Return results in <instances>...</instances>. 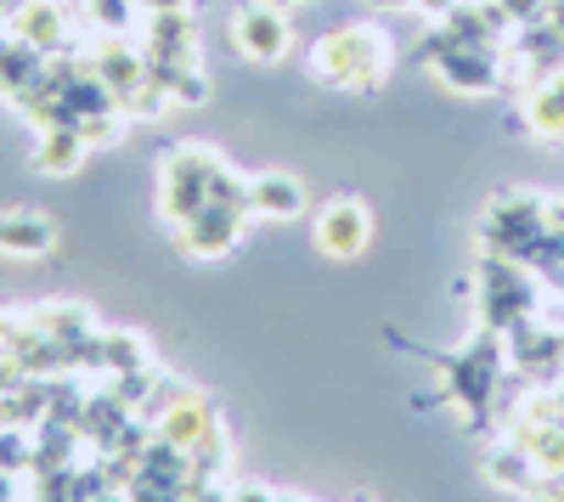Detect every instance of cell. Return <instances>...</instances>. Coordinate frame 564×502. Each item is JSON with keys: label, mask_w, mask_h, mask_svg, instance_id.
<instances>
[{"label": "cell", "mask_w": 564, "mask_h": 502, "mask_svg": "<svg viewBox=\"0 0 564 502\" xmlns=\"http://www.w3.org/2000/svg\"><path fill=\"white\" fill-rule=\"evenodd\" d=\"M238 502H265V491H243V496H238Z\"/></svg>", "instance_id": "20"}, {"label": "cell", "mask_w": 564, "mask_h": 502, "mask_svg": "<svg viewBox=\"0 0 564 502\" xmlns=\"http://www.w3.org/2000/svg\"><path fill=\"white\" fill-rule=\"evenodd\" d=\"M23 463H34V451H29V440L7 424V429H0V469L12 474V469H23Z\"/></svg>", "instance_id": "17"}, {"label": "cell", "mask_w": 564, "mask_h": 502, "mask_svg": "<svg viewBox=\"0 0 564 502\" xmlns=\"http://www.w3.org/2000/svg\"><path fill=\"white\" fill-rule=\"evenodd\" d=\"M226 175V164L209 148H175L159 170V209L164 220H193L204 204H215V181Z\"/></svg>", "instance_id": "2"}, {"label": "cell", "mask_w": 564, "mask_h": 502, "mask_svg": "<svg viewBox=\"0 0 564 502\" xmlns=\"http://www.w3.org/2000/svg\"><path fill=\"white\" fill-rule=\"evenodd\" d=\"M12 29L18 40H29L34 52H68V34H63V12H57V0H23V7L12 12Z\"/></svg>", "instance_id": "8"}, {"label": "cell", "mask_w": 564, "mask_h": 502, "mask_svg": "<svg viewBox=\"0 0 564 502\" xmlns=\"http://www.w3.org/2000/svg\"><path fill=\"white\" fill-rule=\"evenodd\" d=\"M193 45H198V23L193 12H153L148 18V63H193Z\"/></svg>", "instance_id": "6"}, {"label": "cell", "mask_w": 564, "mask_h": 502, "mask_svg": "<svg viewBox=\"0 0 564 502\" xmlns=\"http://www.w3.org/2000/svg\"><path fill=\"white\" fill-rule=\"evenodd\" d=\"M34 328L45 339H57L74 356V345L90 339V310H79V305H45V310H34Z\"/></svg>", "instance_id": "14"}, {"label": "cell", "mask_w": 564, "mask_h": 502, "mask_svg": "<svg viewBox=\"0 0 564 502\" xmlns=\"http://www.w3.org/2000/svg\"><path fill=\"white\" fill-rule=\"evenodd\" d=\"M231 40H238V52L254 57V63H282L289 57L294 29H289V12L282 7H271V0H249V7L231 18Z\"/></svg>", "instance_id": "3"}, {"label": "cell", "mask_w": 564, "mask_h": 502, "mask_svg": "<svg viewBox=\"0 0 564 502\" xmlns=\"http://www.w3.org/2000/svg\"><path fill=\"white\" fill-rule=\"evenodd\" d=\"M311 74L322 85H339V90H372L390 74V34L372 29V23H350L316 40L311 52Z\"/></svg>", "instance_id": "1"}, {"label": "cell", "mask_w": 564, "mask_h": 502, "mask_svg": "<svg viewBox=\"0 0 564 502\" xmlns=\"http://www.w3.org/2000/svg\"><path fill=\"white\" fill-rule=\"evenodd\" d=\"M243 215L249 209H238V204H204L193 220H181V249L193 260H220L231 243H238Z\"/></svg>", "instance_id": "5"}, {"label": "cell", "mask_w": 564, "mask_h": 502, "mask_svg": "<svg viewBox=\"0 0 564 502\" xmlns=\"http://www.w3.org/2000/svg\"><path fill=\"white\" fill-rule=\"evenodd\" d=\"M300 209H305V187L294 175H260V181H249V215L294 220Z\"/></svg>", "instance_id": "10"}, {"label": "cell", "mask_w": 564, "mask_h": 502, "mask_svg": "<svg viewBox=\"0 0 564 502\" xmlns=\"http://www.w3.org/2000/svg\"><path fill=\"white\" fill-rule=\"evenodd\" d=\"M164 440L181 446V451H198V446H215V413L204 395H181L170 413H164Z\"/></svg>", "instance_id": "7"}, {"label": "cell", "mask_w": 564, "mask_h": 502, "mask_svg": "<svg viewBox=\"0 0 564 502\" xmlns=\"http://www.w3.org/2000/svg\"><path fill=\"white\" fill-rule=\"evenodd\" d=\"M34 79H45V52H34L29 40H0V90L18 102Z\"/></svg>", "instance_id": "12"}, {"label": "cell", "mask_w": 564, "mask_h": 502, "mask_svg": "<svg viewBox=\"0 0 564 502\" xmlns=\"http://www.w3.org/2000/svg\"><path fill=\"white\" fill-rule=\"evenodd\" d=\"M148 12H181V7H193V0H141Z\"/></svg>", "instance_id": "18"}, {"label": "cell", "mask_w": 564, "mask_h": 502, "mask_svg": "<svg viewBox=\"0 0 564 502\" xmlns=\"http://www.w3.org/2000/svg\"><path fill=\"white\" fill-rule=\"evenodd\" d=\"M85 135H79V124H52L40 135V148H34V170L40 175H74L79 170V159H85Z\"/></svg>", "instance_id": "11"}, {"label": "cell", "mask_w": 564, "mask_h": 502, "mask_svg": "<svg viewBox=\"0 0 564 502\" xmlns=\"http://www.w3.org/2000/svg\"><path fill=\"white\" fill-rule=\"evenodd\" d=\"M85 12H90V23L108 29V34L130 29V0H85Z\"/></svg>", "instance_id": "16"}, {"label": "cell", "mask_w": 564, "mask_h": 502, "mask_svg": "<svg viewBox=\"0 0 564 502\" xmlns=\"http://www.w3.org/2000/svg\"><path fill=\"white\" fill-rule=\"evenodd\" d=\"M23 7V0H0V12H18Z\"/></svg>", "instance_id": "21"}, {"label": "cell", "mask_w": 564, "mask_h": 502, "mask_svg": "<svg viewBox=\"0 0 564 502\" xmlns=\"http://www.w3.org/2000/svg\"><path fill=\"white\" fill-rule=\"evenodd\" d=\"M367 243H372V215H367V204L339 198V204H327V209L316 215V249H322L327 260H356V254H367Z\"/></svg>", "instance_id": "4"}, {"label": "cell", "mask_w": 564, "mask_h": 502, "mask_svg": "<svg viewBox=\"0 0 564 502\" xmlns=\"http://www.w3.org/2000/svg\"><path fill=\"white\" fill-rule=\"evenodd\" d=\"M57 243V226L45 215H0V254H45Z\"/></svg>", "instance_id": "13"}, {"label": "cell", "mask_w": 564, "mask_h": 502, "mask_svg": "<svg viewBox=\"0 0 564 502\" xmlns=\"http://www.w3.org/2000/svg\"><path fill=\"white\" fill-rule=\"evenodd\" d=\"M97 361H108L119 373H141L148 368V345L130 339V334H108V339H97Z\"/></svg>", "instance_id": "15"}, {"label": "cell", "mask_w": 564, "mask_h": 502, "mask_svg": "<svg viewBox=\"0 0 564 502\" xmlns=\"http://www.w3.org/2000/svg\"><path fill=\"white\" fill-rule=\"evenodd\" d=\"M0 502H12V474L0 469Z\"/></svg>", "instance_id": "19"}, {"label": "cell", "mask_w": 564, "mask_h": 502, "mask_svg": "<svg viewBox=\"0 0 564 502\" xmlns=\"http://www.w3.org/2000/svg\"><path fill=\"white\" fill-rule=\"evenodd\" d=\"M525 124L542 142H564V68L553 63V74L525 97Z\"/></svg>", "instance_id": "9"}]
</instances>
